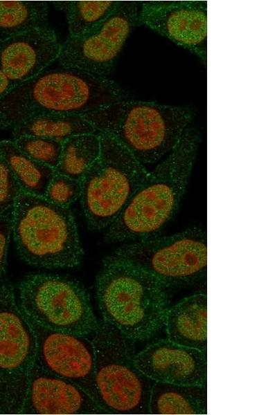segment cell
<instances>
[{"label": "cell", "instance_id": "cell-1", "mask_svg": "<svg viewBox=\"0 0 277 415\" xmlns=\"http://www.w3.org/2000/svg\"><path fill=\"white\" fill-rule=\"evenodd\" d=\"M123 100L125 92L107 77L63 66L44 70L0 100V129L39 115H84Z\"/></svg>", "mask_w": 277, "mask_h": 415}, {"label": "cell", "instance_id": "cell-2", "mask_svg": "<svg viewBox=\"0 0 277 415\" xmlns=\"http://www.w3.org/2000/svg\"><path fill=\"white\" fill-rule=\"evenodd\" d=\"M200 142L188 127L166 157L138 188L107 228L109 243L134 241L157 235L176 214L186 192Z\"/></svg>", "mask_w": 277, "mask_h": 415}, {"label": "cell", "instance_id": "cell-3", "mask_svg": "<svg viewBox=\"0 0 277 415\" xmlns=\"http://www.w3.org/2000/svg\"><path fill=\"white\" fill-rule=\"evenodd\" d=\"M167 288L150 273L105 257L96 284L103 321L134 342L150 338L163 325Z\"/></svg>", "mask_w": 277, "mask_h": 415}, {"label": "cell", "instance_id": "cell-4", "mask_svg": "<svg viewBox=\"0 0 277 415\" xmlns=\"http://www.w3.org/2000/svg\"><path fill=\"white\" fill-rule=\"evenodd\" d=\"M82 116L97 132L113 136L145 167L172 150L193 118L187 107L127 99Z\"/></svg>", "mask_w": 277, "mask_h": 415}, {"label": "cell", "instance_id": "cell-5", "mask_svg": "<svg viewBox=\"0 0 277 415\" xmlns=\"http://www.w3.org/2000/svg\"><path fill=\"white\" fill-rule=\"evenodd\" d=\"M11 214V232L25 262L46 268H73L80 263L83 250L69 208L21 192Z\"/></svg>", "mask_w": 277, "mask_h": 415}, {"label": "cell", "instance_id": "cell-6", "mask_svg": "<svg viewBox=\"0 0 277 415\" xmlns=\"http://www.w3.org/2000/svg\"><path fill=\"white\" fill-rule=\"evenodd\" d=\"M99 156L81 180L80 201L88 228L107 229L150 171L116 138L98 132Z\"/></svg>", "mask_w": 277, "mask_h": 415}, {"label": "cell", "instance_id": "cell-7", "mask_svg": "<svg viewBox=\"0 0 277 415\" xmlns=\"http://www.w3.org/2000/svg\"><path fill=\"white\" fill-rule=\"evenodd\" d=\"M92 341L95 386L102 407L111 414H150L154 381L136 367L134 342L104 321Z\"/></svg>", "mask_w": 277, "mask_h": 415}, {"label": "cell", "instance_id": "cell-8", "mask_svg": "<svg viewBox=\"0 0 277 415\" xmlns=\"http://www.w3.org/2000/svg\"><path fill=\"white\" fill-rule=\"evenodd\" d=\"M110 256L150 273L167 288L189 285L206 275V231L193 226L154 235L124 244Z\"/></svg>", "mask_w": 277, "mask_h": 415}, {"label": "cell", "instance_id": "cell-9", "mask_svg": "<svg viewBox=\"0 0 277 415\" xmlns=\"http://www.w3.org/2000/svg\"><path fill=\"white\" fill-rule=\"evenodd\" d=\"M18 291L21 309L39 326L85 336L98 327L88 294L74 280L33 273L22 279Z\"/></svg>", "mask_w": 277, "mask_h": 415}, {"label": "cell", "instance_id": "cell-10", "mask_svg": "<svg viewBox=\"0 0 277 415\" xmlns=\"http://www.w3.org/2000/svg\"><path fill=\"white\" fill-rule=\"evenodd\" d=\"M36 358L29 320L17 304L12 285L0 284V414H20Z\"/></svg>", "mask_w": 277, "mask_h": 415}, {"label": "cell", "instance_id": "cell-11", "mask_svg": "<svg viewBox=\"0 0 277 415\" xmlns=\"http://www.w3.org/2000/svg\"><path fill=\"white\" fill-rule=\"evenodd\" d=\"M137 1H119L101 23L87 33L68 37L62 44L58 62L63 67L106 77L133 28L138 24Z\"/></svg>", "mask_w": 277, "mask_h": 415}, {"label": "cell", "instance_id": "cell-12", "mask_svg": "<svg viewBox=\"0 0 277 415\" xmlns=\"http://www.w3.org/2000/svg\"><path fill=\"white\" fill-rule=\"evenodd\" d=\"M28 319L35 336V363L48 372L74 382L102 407L94 381L93 341L85 335L44 328Z\"/></svg>", "mask_w": 277, "mask_h": 415}, {"label": "cell", "instance_id": "cell-13", "mask_svg": "<svg viewBox=\"0 0 277 415\" xmlns=\"http://www.w3.org/2000/svg\"><path fill=\"white\" fill-rule=\"evenodd\" d=\"M138 23L206 64V1H145L141 4Z\"/></svg>", "mask_w": 277, "mask_h": 415}, {"label": "cell", "instance_id": "cell-14", "mask_svg": "<svg viewBox=\"0 0 277 415\" xmlns=\"http://www.w3.org/2000/svg\"><path fill=\"white\" fill-rule=\"evenodd\" d=\"M136 367L155 382L186 385H207V354L160 339L134 357Z\"/></svg>", "mask_w": 277, "mask_h": 415}, {"label": "cell", "instance_id": "cell-15", "mask_svg": "<svg viewBox=\"0 0 277 415\" xmlns=\"http://www.w3.org/2000/svg\"><path fill=\"white\" fill-rule=\"evenodd\" d=\"M107 412L74 382L43 369H31L20 414H91Z\"/></svg>", "mask_w": 277, "mask_h": 415}, {"label": "cell", "instance_id": "cell-16", "mask_svg": "<svg viewBox=\"0 0 277 415\" xmlns=\"http://www.w3.org/2000/svg\"><path fill=\"white\" fill-rule=\"evenodd\" d=\"M62 44L48 26L0 38V70L13 87L57 59Z\"/></svg>", "mask_w": 277, "mask_h": 415}, {"label": "cell", "instance_id": "cell-17", "mask_svg": "<svg viewBox=\"0 0 277 415\" xmlns=\"http://www.w3.org/2000/svg\"><path fill=\"white\" fill-rule=\"evenodd\" d=\"M163 325L169 340L206 353V294L191 295L168 308Z\"/></svg>", "mask_w": 277, "mask_h": 415}, {"label": "cell", "instance_id": "cell-18", "mask_svg": "<svg viewBox=\"0 0 277 415\" xmlns=\"http://www.w3.org/2000/svg\"><path fill=\"white\" fill-rule=\"evenodd\" d=\"M149 411L152 414H206L207 387L154 381Z\"/></svg>", "mask_w": 277, "mask_h": 415}, {"label": "cell", "instance_id": "cell-19", "mask_svg": "<svg viewBox=\"0 0 277 415\" xmlns=\"http://www.w3.org/2000/svg\"><path fill=\"white\" fill-rule=\"evenodd\" d=\"M0 152L10 166L22 192L44 196L55 169L30 158L13 140H0Z\"/></svg>", "mask_w": 277, "mask_h": 415}, {"label": "cell", "instance_id": "cell-20", "mask_svg": "<svg viewBox=\"0 0 277 415\" xmlns=\"http://www.w3.org/2000/svg\"><path fill=\"white\" fill-rule=\"evenodd\" d=\"M13 138L35 136L63 142L79 134L97 133L95 127L78 114H44L34 116L12 129Z\"/></svg>", "mask_w": 277, "mask_h": 415}, {"label": "cell", "instance_id": "cell-21", "mask_svg": "<svg viewBox=\"0 0 277 415\" xmlns=\"http://www.w3.org/2000/svg\"><path fill=\"white\" fill-rule=\"evenodd\" d=\"M100 152L99 133L71 136L62 142L55 172L81 181Z\"/></svg>", "mask_w": 277, "mask_h": 415}, {"label": "cell", "instance_id": "cell-22", "mask_svg": "<svg viewBox=\"0 0 277 415\" xmlns=\"http://www.w3.org/2000/svg\"><path fill=\"white\" fill-rule=\"evenodd\" d=\"M48 2L0 1V34L10 36L48 26Z\"/></svg>", "mask_w": 277, "mask_h": 415}, {"label": "cell", "instance_id": "cell-23", "mask_svg": "<svg viewBox=\"0 0 277 415\" xmlns=\"http://www.w3.org/2000/svg\"><path fill=\"white\" fill-rule=\"evenodd\" d=\"M66 15L69 37L82 35L105 20L119 1H54L51 2Z\"/></svg>", "mask_w": 277, "mask_h": 415}, {"label": "cell", "instance_id": "cell-24", "mask_svg": "<svg viewBox=\"0 0 277 415\" xmlns=\"http://www.w3.org/2000/svg\"><path fill=\"white\" fill-rule=\"evenodd\" d=\"M13 142L26 155L35 160L55 169L62 149V142L35 136H21Z\"/></svg>", "mask_w": 277, "mask_h": 415}, {"label": "cell", "instance_id": "cell-25", "mask_svg": "<svg viewBox=\"0 0 277 415\" xmlns=\"http://www.w3.org/2000/svg\"><path fill=\"white\" fill-rule=\"evenodd\" d=\"M81 181L55 172L44 198L56 205L68 207L81 196Z\"/></svg>", "mask_w": 277, "mask_h": 415}, {"label": "cell", "instance_id": "cell-26", "mask_svg": "<svg viewBox=\"0 0 277 415\" xmlns=\"http://www.w3.org/2000/svg\"><path fill=\"white\" fill-rule=\"evenodd\" d=\"M21 192L10 166L0 152V216L12 209Z\"/></svg>", "mask_w": 277, "mask_h": 415}, {"label": "cell", "instance_id": "cell-27", "mask_svg": "<svg viewBox=\"0 0 277 415\" xmlns=\"http://www.w3.org/2000/svg\"><path fill=\"white\" fill-rule=\"evenodd\" d=\"M11 210L0 216V284L6 264L11 232Z\"/></svg>", "mask_w": 277, "mask_h": 415}, {"label": "cell", "instance_id": "cell-28", "mask_svg": "<svg viewBox=\"0 0 277 415\" xmlns=\"http://www.w3.org/2000/svg\"><path fill=\"white\" fill-rule=\"evenodd\" d=\"M13 85L6 77V75L0 70V100L10 91Z\"/></svg>", "mask_w": 277, "mask_h": 415}]
</instances>
